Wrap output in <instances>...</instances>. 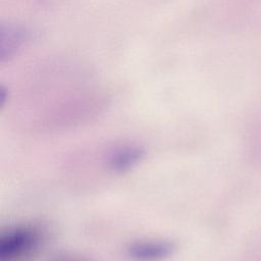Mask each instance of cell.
<instances>
[{"label": "cell", "mask_w": 261, "mask_h": 261, "mask_svg": "<svg viewBox=\"0 0 261 261\" xmlns=\"http://www.w3.org/2000/svg\"><path fill=\"white\" fill-rule=\"evenodd\" d=\"M30 32L27 28L16 24H7L1 27V61L9 60L28 43Z\"/></svg>", "instance_id": "cell-3"}, {"label": "cell", "mask_w": 261, "mask_h": 261, "mask_svg": "<svg viewBox=\"0 0 261 261\" xmlns=\"http://www.w3.org/2000/svg\"><path fill=\"white\" fill-rule=\"evenodd\" d=\"M173 243L163 240L139 241L126 249L127 257L133 261H162L173 254Z\"/></svg>", "instance_id": "cell-2"}, {"label": "cell", "mask_w": 261, "mask_h": 261, "mask_svg": "<svg viewBox=\"0 0 261 261\" xmlns=\"http://www.w3.org/2000/svg\"><path fill=\"white\" fill-rule=\"evenodd\" d=\"M145 155L142 147L132 145L116 149L108 159L109 167L116 172H124L135 167Z\"/></svg>", "instance_id": "cell-4"}, {"label": "cell", "mask_w": 261, "mask_h": 261, "mask_svg": "<svg viewBox=\"0 0 261 261\" xmlns=\"http://www.w3.org/2000/svg\"><path fill=\"white\" fill-rule=\"evenodd\" d=\"M59 261H65V260H59Z\"/></svg>", "instance_id": "cell-5"}, {"label": "cell", "mask_w": 261, "mask_h": 261, "mask_svg": "<svg viewBox=\"0 0 261 261\" xmlns=\"http://www.w3.org/2000/svg\"><path fill=\"white\" fill-rule=\"evenodd\" d=\"M42 229L24 224L11 227L0 238V261H23L34 254L43 242Z\"/></svg>", "instance_id": "cell-1"}]
</instances>
